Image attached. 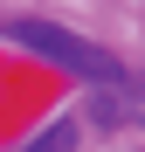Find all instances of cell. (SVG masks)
<instances>
[{
  "label": "cell",
  "instance_id": "2",
  "mask_svg": "<svg viewBox=\"0 0 145 152\" xmlns=\"http://www.w3.org/2000/svg\"><path fill=\"white\" fill-rule=\"evenodd\" d=\"M69 145H76V124H55V132H48V138H35L28 152H69Z\"/></svg>",
  "mask_w": 145,
  "mask_h": 152
},
{
  "label": "cell",
  "instance_id": "1",
  "mask_svg": "<svg viewBox=\"0 0 145 152\" xmlns=\"http://www.w3.org/2000/svg\"><path fill=\"white\" fill-rule=\"evenodd\" d=\"M7 42L35 48V56H48V62H62L69 76H90V83H117V56H104V48L76 42L69 28H55V21H7Z\"/></svg>",
  "mask_w": 145,
  "mask_h": 152
}]
</instances>
